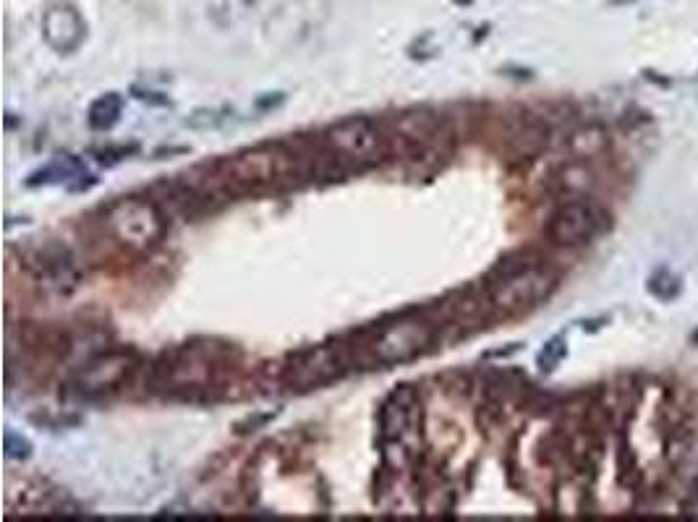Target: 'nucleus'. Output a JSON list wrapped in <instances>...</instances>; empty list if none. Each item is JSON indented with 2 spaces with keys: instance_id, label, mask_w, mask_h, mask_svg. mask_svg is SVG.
I'll use <instances>...</instances> for the list:
<instances>
[{
  "instance_id": "9",
  "label": "nucleus",
  "mask_w": 698,
  "mask_h": 522,
  "mask_svg": "<svg viewBox=\"0 0 698 522\" xmlns=\"http://www.w3.org/2000/svg\"><path fill=\"white\" fill-rule=\"evenodd\" d=\"M134 355L126 350H108L97 353L95 359L84 361L80 374L74 379V387L84 397H103L124 387L134 374Z\"/></svg>"
},
{
  "instance_id": "7",
  "label": "nucleus",
  "mask_w": 698,
  "mask_h": 522,
  "mask_svg": "<svg viewBox=\"0 0 698 522\" xmlns=\"http://www.w3.org/2000/svg\"><path fill=\"white\" fill-rule=\"evenodd\" d=\"M346 369L348 361L343 350L338 345H317L302 350V353L290 359L286 371H283V384L296 392L319 390L343 376Z\"/></svg>"
},
{
  "instance_id": "8",
  "label": "nucleus",
  "mask_w": 698,
  "mask_h": 522,
  "mask_svg": "<svg viewBox=\"0 0 698 522\" xmlns=\"http://www.w3.org/2000/svg\"><path fill=\"white\" fill-rule=\"evenodd\" d=\"M27 269L34 277V283L50 296H71L82 285V269L76 264L74 254L59 243H45V246L32 248L24 256Z\"/></svg>"
},
{
  "instance_id": "17",
  "label": "nucleus",
  "mask_w": 698,
  "mask_h": 522,
  "mask_svg": "<svg viewBox=\"0 0 698 522\" xmlns=\"http://www.w3.org/2000/svg\"><path fill=\"white\" fill-rule=\"evenodd\" d=\"M32 452V445L27 439H21V436L17 434H6V457H30Z\"/></svg>"
},
{
  "instance_id": "18",
  "label": "nucleus",
  "mask_w": 698,
  "mask_h": 522,
  "mask_svg": "<svg viewBox=\"0 0 698 522\" xmlns=\"http://www.w3.org/2000/svg\"><path fill=\"white\" fill-rule=\"evenodd\" d=\"M617 3H628V0H617Z\"/></svg>"
},
{
  "instance_id": "4",
  "label": "nucleus",
  "mask_w": 698,
  "mask_h": 522,
  "mask_svg": "<svg viewBox=\"0 0 698 522\" xmlns=\"http://www.w3.org/2000/svg\"><path fill=\"white\" fill-rule=\"evenodd\" d=\"M434 342V324L424 317H401L374 327L367 338L369 361L401 366L426 353Z\"/></svg>"
},
{
  "instance_id": "11",
  "label": "nucleus",
  "mask_w": 698,
  "mask_h": 522,
  "mask_svg": "<svg viewBox=\"0 0 698 522\" xmlns=\"http://www.w3.org/2000/svg\"><path fill=\"white\" fill-rule=\"evenodd\" d=\"M42 38L55 53H74L87 40V21L71 3H53L42 13Z\"/></svg>"
},
{
  "instance_id": "2",
  "label": "nucleus",
  "mask_w": 698,
  "mask_h": 522,
  "mask_svg": "<svg viewBox=\"0 0 698 522\" xmlns=\"http://www.w3.org/2000/svg\"><path fill=\"white\" fill-rule=\"evenodd\" d=\"M558 290V275L529 256L503 262L487 283V306L497 313H524L544 303Z\"/></svg>"
},
{
  "instance_id": "15",
  "label": "nucleus",
  "mask_w": 698,
  "mask_h": 522,
  "mask_svg": "<svg viewBox=\"0 0 698 522\" xmlns=\"http://www.w3.org/2000/svg\"><path fill=\"white\" fill-rule=\"evenodd\" d=\"M680 288H683L680 277L675 275V271H669V269H657L649 277V292H652L654 298H659V300L678 298Z\"/></svg>"
},
{
  "instance_id": "1",
  "label": "nucleus",
  "mask_w": 698,
  "mask_h": 522,
  "mask_svg": "<svg viewBox=\"0 0 698 522\" xmlns=\"http://www.w3.org/2000/svg\"><path fill=\"white\" fill-rule=\"evenodd\" d=\"M296 175V155L283 145H262L225 157L215 164V181L225 194L267 191L286 185Z\"/></svg>"
},
{
  "instance_id": "5",
  "label": "nucleus",
  "mask_w": 698,
  "mask_h": 522,
  "mask_svg": "<svg viewBox=\"0 0 698 522\" xmlns=\"http://www.w3.org/2000/svg\"><path fill=\"white\" fill-rule=\"evenodd\" d=\"M610 214L591 199H568L552 212L547 238L560 248H581L607 231Z\"/></svg>"
},
{
  "instance_id": "3",
  "label": "nucleus",
  "mask_w": 698,
  "mask_h": 522,
  "mask_svg": "<svg viewBox=\"0 0 698 522\" xmlns=\"http://www.w3.org/2000/svg\"><path fill=\"white\" fill-rule=\"evenodd\" d=\"M105 235L126 252H152L168 235V214L147 196H120L99 217Z\"/></svg>"
},
{
  "instance_id": "16",
  "label": "nucleus",
  "mask_w": 698,
  "mask_h": 522,
  "mask_svg": "<svg viewBox=\"0 0 698 522\" xmlns=\"http://www.w3.org/2000/svg\"><path fill=\"white\" fill-rule=\"evenodd\" d=\"M568 348H565V338H552L547 342L544 350L539 353V369L541 371H554L560 366V361L565 359Z\"/></svg>"
},
{
  "instance_id": "6",
  "label": "nucleus",
  "mask_w": 698,
  "mask_h": 522,
  "mask_svg": "<svg viewBox=\"0 0 698 522\" xmlns=\"http://www.w3.org/2000/svg\"><path fill=\"white\" fill-rule=\"evenodd\" d=\"M322 145L330 160L351 168H364L377 162L382 152V134L374 120L369 118H346L330 126L322 136Z\"/></svg>"
},
{
  "instance_id": "14",
  "label": "nucleus",
  "mask_w": 698,
  "mask_h": 522,
  "mask_svg": "<svg viewBox=\"0 0 698 522\" xmlns=\"http://www.w3.org/2000/svg\"><path fill=\"white\" fill-rule=\"evenodd\" d=\"M120 116V97L118 95H105L99 97L89 110V124L95 128H110Z\"/></svg>"
},
{
  "instance_id": "10",
  "label": "nucleus",
  "mask_w": 698,
  "mask_h": 522,
  "mask_svg": "<svg viewBox=\"0 0 698 522\" xmlns=\"http://www.w3.org/2000/svg\"><path fill=\"white\" fill-rule=\"evenodd\" d=\"M218 366V355L210 345H187L181 350H176L170 355L166 366H162L160 384L166 390H204L210 387L212 374H215Z\"/></svg>"
},
{
  "instance_id": "13",
  "label": "nucleus",
  "mask_w": 698,
  "mask_h": 522,
  "mask_svg": "<svg viewBox=\"0 0 698 522\" xmlns=\"http://www.w3.org/2000/svg\"><path fill=\"white\" fill-rule=\"evenodd\" d=\"M571 145L575 160H586V157H594L607 149V134H604L600 126L579 128V131L571 136Z\"/></svg>"
},
{
  "instance_id": "12",
  "label": "nucleus",
  "mask_w": 698,
  "mask_h": 522,
  "mask_svg": "<svg viewBox=\"0 0 698 522\" xmlns=\"http://www.w3.org/2000/svg\"><path fill=\"white\" fill-rule=\"evenodd\" d=\"M552 189L554 194L562 196V202L568 199H586L589 191L594 189V173L583 160H573L562 164L558 173L552 175Z\"/></svg>"
}]
</instances>
